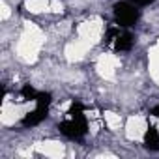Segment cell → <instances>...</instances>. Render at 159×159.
I'll return each instance as SVG.
<instances>
[{"instance_id":"cell-1","label":"cell","mask_w":159,"mask_h":159,"mask_svg":"<svg viewBox=\"0 0 159 159\" xmlns=\"http://www.w3.org/2000/svg\"><path fill=\"white\" fill-rule=\"evenodd\" d=\"M58 129L62 135H66L67 139H73V140H79L83 139L88 131V125H86V120L84 116H69L67 120L60 122L58 124Z\"/></svg>"},{"instance_id":"cell-2","label":"cell","mask_w":159,"mask_h":159,"mask_svg":"<svg viewBox=\"0 0 159 159\" xmlns=\"http://www.w3.org/2000/svg\"><path fill=\"white\" fill-rule=\"evenodd\" d=\"M139 10L131 2H116L114 4V21L118 26L129 28L139 21Z\"/></svg>"},{"instance_id":"cell-3","label":"cell","mask_w":159,"mask_h":159,"mask_svg":"<svg viewBox=\"0 0 159 159\" xmlns=\"http://www.w3.org/2000/svg\"><path fill=\"white\" fill-rule=\"evenodd\" d=\"M47 116H49V107H45V105H38L32 112L25 114V118L21 120V124H23L25 127H34V125L41 124Z\"/></svg>"},{"instance_id":"cell-4","label":"cell","mask_w":159,"mask_h":159,"mask_svg":"<svg viewBox=\"0 0 159 159\" xmlns=\"http://www.w3.org/2000/svg\"><path fill=\"white\" fill-rule=\"evenodd\" d=\"M144 146L148 150H152V152L159 150V131L153 125H148V129L144 133Z\"/></svg>"},{"instance_id":"cell-5","label":"cell","mask_w":159,"mask_h":159,"mask_svg":"<svg viewBox=\"0 0 159 159\" xmlns=\"http://www.w3.org/2000/svg\"><path fill=\"white\" fill-rule=\"evenodd\" d=\"M133 36L129 34V32H124V34H118V38L114 39V49L116 51H129L131 47H133Z\"/></svg>"},{"instance_id":"cell-6","label":"cell","mask_w":159,"mask_h":159,"mask_svg":"<svg viewBox=\"0 0 159 159\" xmlns=\"http://www.w3.org/2000/svg\"><path fill=\"white\" fill-rule=\"evenodd\" d=\"M21 96H23V99L36 101V99H38V96H39V92H38V90H34L30 84H25V86H23V90H21Z\"/></svg>"},{"instance_id":"cell-7","label":"cell","mask_w":159,"mask_h":159,"mask_svg":"<svg viewBox=\"0 0 159 159\" xmlns=\"http://www.w3.org/2000/svg\"><path fill=\"white\" fill-rule=\"evenodd\" d=\"M67 116H84V105L81 103V101H73L71 103V107H69V111H67Z\"/></svg>"},{"instance_id":"cell-8","label":"cell","mask_w":159,"mask_h":159,"mask_svg":"<svg viewBox=\"0 0 159 159\" xmlns=\"http://www.w3.org/2000/svg\"><path fill=\"white\" fill-rule=\"evenodd\" d=\"M118 34H120V28H109L107 30V36H105V43H111V41H114L116 38H118Z\"/></svg>"},{"instance_id":"cell-9","label":"cell","mask_w":159,"mask_h":159,"mask_svg":"<svg viewBox=\"0 0 159 159\" xmlns=\"http://www.w3.org/2000/svg\"><path fill=\"white\" fill-rule=\"evenodd\" d=\"M133 2H135L137 6H148V4H152V2H155V0H133Z\"/></svg>"},{"instance_id":"cell-10","label":"cell","mask_w":159,"mask_h":159,"mask_svg":"<svg viewBox=\"0 0 159 159\" xmlns=\"http://www.w3.org/2000/svg\"><path fill=\"white\" fill-rule=\"evenodd\" d=\"M150 114H152V116H155V118H159V105H155V107L150 111Z\"/></svg>"}]
</instances>
